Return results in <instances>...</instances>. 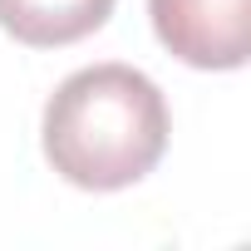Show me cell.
Listing matches in <instances>:
<instances>
[{"label":"cell","instance_id":"7a4b0ae2","mask_svg":"<svg viewBox=\"0 0 251 251\" xmlns=\"http://www.w3.org/2000/svg\"><path fill=\"white\" fill-rule=\"evenodd\" d=\"M168 54L192 69H241L251 54L246 0H148Z\"/></svg>","mask_w":251,"mask_h":251},{"label":"cell","instance_id":"3957f363","mask_svg":"<svg viewBox=\"0 0 251 251\" xmlns=\"http://www.w3.org/2000/svg\"><path fill=\"white\" fill-rule=\"evenodd\" d=\"M113 15V0H0V30L30 50L74 45Z\"/></svg>","mask_w":251,"mask_h":251},{"label":"cell","instance_id":"6da1fadb","mask_svg":"<svg viewBox=\"0 0 251 251\" xmlns=\"http://www.w3.org/2000/svg\"><path fill=\"white\" fill-rule=\"evenodd\" d=\"M40 143L50 168L84 192L133 187L168 153L163 89L133 64L74 69L45 103Z\"/></svg>","mask_w":251,"mask_h":251}]
</instances>
